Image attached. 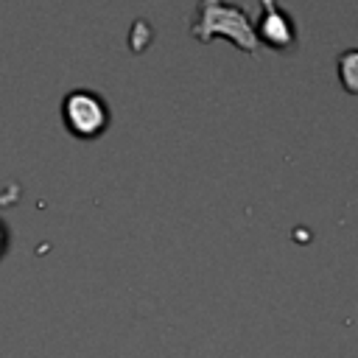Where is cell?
Here are the masks:
<instances>
[{
	"label": "cell",
	"mask_w": 358,
	"mask_h": 358,
	"mask_svg": "<svg viewBox=\"0 0 358 358\" xmlns=\"http://www.w3.org/2000/svg\"><path fill=\"white\" fill-rule=\"evenodd\" d=\"M190 34L201 42L224 36L246 53H255L260 45L255 36V22L249 20V11L229 0H199L196 17L190 22Z\"/></svg>",
	"instance_id": "1"
},
{
	"label": "cell",
	"mask_w": 358,
	"mask_h": 358,
	"mask_svg": "<svg viewBox=\"0 0 358 358\" xmlns=\"http://www.w3.org/2000/svg\"><path fill=\"white\" fill-rule=\"evenodd\" d=\"M62 120L73 137H98L109 126V106L95 90L76 87L62 98Z\"/></svg>",
	"instance_id": "2"
},
{
	"label": "cell",
	"mask_w": 358,
	"mask_h": 358,
	"mask_svg": "<svg viewBox=\"0 0 358 358\" xmlns=\"http://www.w3.org/2000/svg\"><path fill=\"white\" fill-rule=\"evenodd\" d=\"M255 36L274 50H294L299 42L294 17L280 6V0H260V20L255 22Z\"/></svg>",
	"instance_id": "3"
},
{
	"label": "cell",
	"mask_w": 358,
	"mask_h": 358,
	"mask_svg": "<svg viewBox=\"0 0 358 358\" xmlns=\"http://www.w3.org/2000/svg\"><path fill=\"white\" fill-rule=\"evenodd\" d=\"M341 59H344V64H341V73H344V87H347V90L352 92V87H350V81H347V73H350V62L355 59V50H347V53H344Z\"/></svg>",
	"instance_id": "4"
},
{
	"label": "cell",
	"mask_w": 358,
	"mask_h": 358,
	"mask_svg": "<svg viewBox=\"0 0 358 358\" xmlns=\"http://www.w3.org/2000/svg\"><path fill=\"white\" fill-rule=\"evenodd\" d=\"M6 243H8V232H6V227H3V221H0V255L6 252Z\"/></svg>",
	"instance_id": "5"
}]
</instances>
